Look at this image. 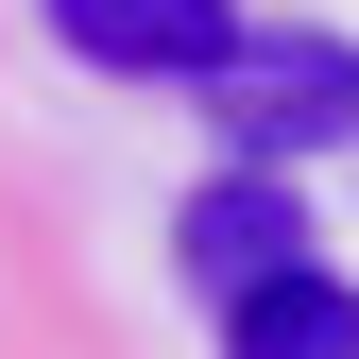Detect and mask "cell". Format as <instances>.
Masks as SVG:
<instances>
[{"label":"cell","instance_id":"cell-1","mask_svg":"<svg viewBox=\"0 0 359 359\" xmlns=\"http://www.w3.org/2000/svg\"><path fill=\"white\" fill-rule=\"evenodd\" d=\"M205 120H222V171L359 154V34H325V18H274V34H257V18H240V52H222Z\"/></svg>","mask_w":359,"mask_h":359},{"label":"cell","instance_id":"cell-2","mask_svg":"<svg viewBox=\"0 0 359 359\" xmlns=\"http://www.w3.org/2000/svg\"><path fill=\"white\" fill-rule=\"evenodd\" d=\"M171 257H189V291H205V308L274 291V274H308V189H291V171H205L189 222H171Z\"/></svg>","mask_w":359,"mask_h":359},{"label":"cell","instance_id":"cell-3","mask_svg":"<svg viewBox=\"0 0 359 359\" xmlns=\"http://www.w3.org/2000/svg\"><path fill=\"white\" fill-rule=\"evenodd\" d=\"M52 34L86 69H120V86H222V52H240V0H52Z\"/></svg>","mask_w":359,"mask_h":359},{"label":"cell","instance_id":"cell-4","mask_svg":"<svg viewBox=\"0 0 359 359\" xmlns=\"http://www.w3.org/2000/svg\"><path fill=\"white\" fill-rule=\"evenodd\" d=\"M222 359H359V291L308 257V274H274V291L222 308Z\"/></svg>","mask_w":359,"mask_h":359}]
</instances>
